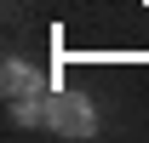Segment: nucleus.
<instances>
[{"label": "nucleus", "instance_id": "1", "mask_svg": "<svg viewBox=\"0 0 149 143\" xmlns=\"http://www.w3.org/2000/svg\"><path fill=\"white\" fill-rule=\"evenodd\" d=\"M46 132H57V137H92L97 132V103L86 92H74V86H57L46 97Z\"/></svg>", "mask_w": 149, "mask_h": 143}, {"label": "nucleus", "instance_id": "2", "mask_svg": "<svg viewBox=\"0 0 149 143\" xmlns=\"http://www.w3.org/2000/svg\"><path fill=\"white\" fill-rule=\"evenodd\" d=\"M0 92H6V103H17V97H46V74L35 63H23V57H6L0 63Z\"/></svg>", "mask_w": 149, "mask_h": 143}]
</instances>
